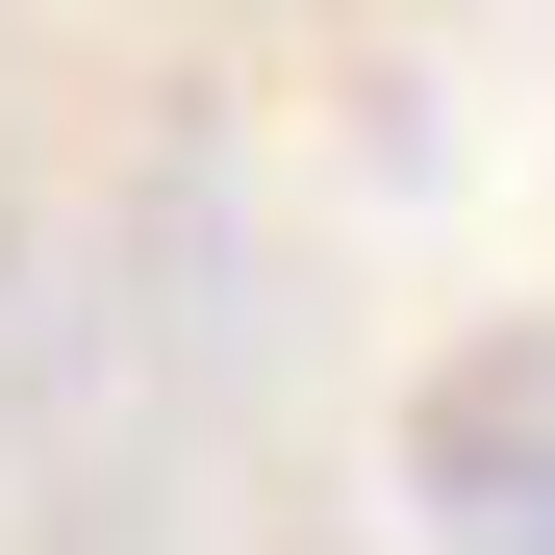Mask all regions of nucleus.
<instances>
[{
	"instance_id": "1",
	"label": "nucleus",
	"mask_w": 555,
	"mask_h": 555,
	"mask_svg": "<svg viewBox=\"0 0 555 555\" xmlns=\"http://www.w3.org/2000/svg\"><path fill=\"white\" fill-rule=\"evenodd\" d=\"M404 480L454 555H555V328H480L454 379L404 404Z\"/></svg>"
}]
</instances>
